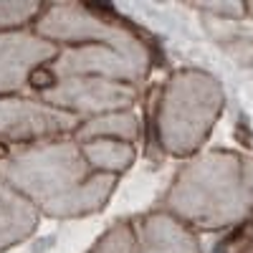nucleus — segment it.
I'll use <instances>...</instances> for the list:
<instances>
[{
	"mask_svg": "<svg viewBox=\"0 0 253 253\" xmlns=\"http://www.w3.org/2000/svg\"><path fill=\"white\" fill-rule=\"evenodd\" d=\"M33 225L31 210L0 185V248L23 238Z\"/></svg>",
	"mask_w": 253,
	"mask_h": 253,
	"instance_id": "3",
	"label": "nucleus"
},
{
	"mask_svg": "<svg viewBox=\"0 0 253 253\" xmlns=\"http://www.w3.org/2000/svg\"><path fill=\"white\" fill-rule=\"evenodd\" d=\"M76 119L66 112L46 109L31 101H0V132L8 137H38L71 129Z\"/></svg>",
	"mask_w": 253,
	"mask_h": 253,
	"instance_id": "1",
	"label": "nucleus"
},
{
	"mask_svg": "<svg viewBox=\"0 0 253 253\" xmlns=\"http://www.w3.org/2000/svg\"><path fill=\"white\" fill-rule=\"evenodd\" d=\"M38 13V3H0V28H13L31 20Z\"/></svg>",
	"mask_w": 253,
	"mask_h": 253,
	"instance_id": "4",
	"label": "nucleus"
},
{
	"mask_svg": "<svg viewBox=\"0 0 253 253\" xmlns=\"http://www.w3.org/2000/svg\"><path fill=\"white\" fill-rule=\"evenodd\" d=\"M53 56V46L28 36H0V91L15 89L38 63Z\"/></svg>",
	"mask_w": 253,
	"mask_h": 253,
	"instance_id": "2",
	"label": "nucleus"
}]
</instances>
